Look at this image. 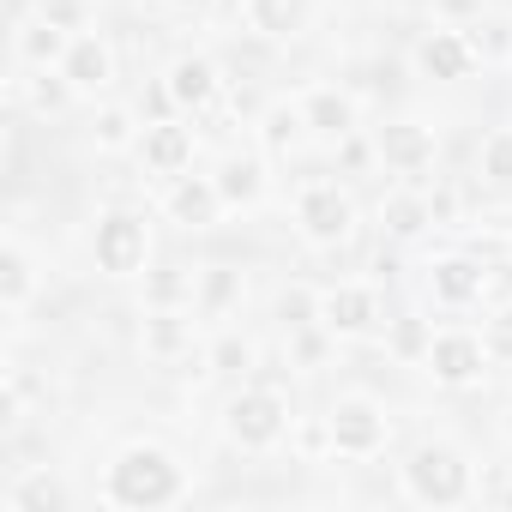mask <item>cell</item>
<instances>
[{
  "instance_id": "1",
  "label": "cell",
  "mask_w": 512,
  "mask_h": 512,
  "mask_svg": "<svg viewBox=\"0 0 512 512\" xmlns=\"http://www.w3.org/2000/svg\"><path fill=\"white\" fill-rule=\"evenodd\" d=\"M109 494H115L121 506H163V500L181 494V470H175L157 446H133V452L115 464Z\"/></svg>"
},
{
  "instance_id": "2",
  "label": "cell",
  "mask_w": 512,
  "mask_h": 512,
  "mask_svg": "<svg viewBox=\"0 0 512 512\" xmlns=\"http://www.w3.org/2000/svg\"><path fill=\"white\" fill-rule=\"evenodd\" d=\"M404 482H410V494H416V500L452 506V500H464L470 470H464V458H458V452H446V446H422V452L404 464Z\"/></svg>"
},
{
  "instance_id": "3",
  "label": "cell",
  "mask_w": 512,
  "mask_h": 512,
  "mask_svg": "<svg viewBox=\"0 0 512 512\" xmlns=\"http://www.w3.org/2000/svg\"><path fill=\"white\" fill-rule=\"evenodd\" d=\"M296 217H302V229H308L314 241H344L350 223H356V211H350V199L338 193V181H308V187L296 193Z\"/></svg>"
},
{
  "instance_id": "4",
  "label": "cell",
  "mask_w": 512,
  "mask_h": 512,
  "mask_svg": "<svg viewBox=\"0 0 512 512\" xmlns=\"http://www.w3.org/2000/svg\"><path fill=\"white\" fill-rule=\"evenodd\" d=\"M229 434L241 446H272L284 434V398L278 392H241L229 404Z\"/></svg>"
},
{
  "instance_id": "5",
  "label": "cell",
  "mask_w": 512,
  "mask_h": 512,
  "mask_svg": "<svg viewBox=\"0 0 512 512\" xmlns=\"http://www.w3.org/2000/svg\"><path fill=\"white\" fill-rule=\"evenodd\" d=\"M97 260H103V272H115V278L139 272V266H145V223L127 217V211L103 217V223H97Z\"/></svg>"
},
{
  "instance_id": "6",
  "label": "cell",
  "mask_w": 512,
  "mask_h": 512,
  "mask_svg": "<svg viewBox=\"0 0 512 512\" xmlns=\"http://www.w3.org/2000/svg\"><path fill=\"white\" fill-rule=\"evenodd\" d=\"M428 368H434L446 386L476 380V374H482V338H470V332H440V338H428Z\"/></svg>"
},
{
  "instance_id": "7",
  "label": "cell",
  "mask_w": 512,
  "mask_h": 512,
  "mask_svg": "<svg viewBox=\"0 0 512 512\" xmlns=\"http://www.w3.org/2000/svg\"><path fill=\"white\" fill-rule=\"evenodd\" d=\"M380 440H386V422H380L374 404L350 398V404L332 410V446H338V452H374Z\"/></svg>"
},
{
  "instance_id": "8",
  "label": "cell",
  "mask_w": 512,
  "mask_h": 512,
  "mask_svg": "<svg viewBox=\"0 0 512 512\" xmlns=\"http://www.w3.org/2000/svg\"><path fill=\"white\" fill-rule=\"evenodd\" d=\"M380 157H386L392 169L416 175L422 163H434V133H428V127H416V121H392V127L380 133Z\"/></svg>"
},
{
  "instance_id": "9",
  "label": "cell",
  "mask_w": 512,
  "mask_h": 512,
  "mask_svg": "<svg viewBox=\"0 0 512 512\" xmlns=\"http://www.w3.org/2000/svg\"><path fill=\"white\" fill-rule=\"evenodd\" d=\"M374 290H362V284H344V290H332L326 302H320V320L332 326V332H368L374 326Z\"/></svg>"
},
{
  "instance_id": "10",
  "label": "cell",
  "mask_w": 512,
  "mask_h": 512,
  "mask_svg": "<svg viewBox=\"0 0 512 512\" xmlns=\"http://www.w3.org/2000/svg\"><path fill=\"white\" fill-rule=\"evenodd\" d=\"M470 61H476V49H470V37H458V31H434V37L422 43V67H428L434 79H464Z\"/></svg>"
},
{
  "instance_id": "11",
  "label": "cell",
  "mask_w": 512,
  "mask_h": 512,
  "mask_svg": "<svg viewBox=\"0 0 512 512\" xmlns=\"http://www.w3.org/2000/svg\"><path fill=\"white\" fill-rule=\"evenodd\" d=\"M109 73H115V61H109V49H103L97 37L73 43V55H67V79H73L79 91H103V85H109Z\"/></svg>"
},
{
  "instance_id": "12",
  "label": "cell",
  "mask_w": 512,
  "mask_h": 512,
  "mask_svg": "<svg viewBox=\"0 0 512 512\" xmlns=\"http://www.w3.org/2000/svg\"><path fill=\"white\" fill-rule=\"evenodd\" d=\"M187 157H193L187 127H151V133H145V163H151L157 175H181Z\"/></svg>"
},
{
  "instance_id": "13",
  "label": "cell",
  "mask_w": 512,
  "mask_h": 512,
  "mask_svg": "<svg viewBox=\"0 0 512 512\" xmlns=\"http://www.w3.org/2000/svg\"><path fill=\"white\" fill-rule=\"evenodd\" d=\"M302 121H308V127H320V133L350 139V127H356V103H350V97H338V91H314V97H308V109H302Z\"/></svg>"
},
{
  "instance_id": "14",
  "label": "cell",
  "mask_w": 512,
  "mask_h": 512,
  "mask_svg": "<svg viewBox=\"0 0 512 512\" xmlns=\"http://www.w3.org/2000/svg\"><path fill=\"white\" fill-rule=\"evenodd\" d=\"M217 205H223V193H217V181H181L175 193H169V211L181 217V223H211L217 217Z\"/></svg>"
},
{
  "instance_id": "15",
  "label": "cell",
  "mask_w": 512,
  "mask_h": 512,
  "mask_svg": "<svg viewBox=\"0 0 512 512\" xmlns=\"http://www.w3.org/2000/svg\"><path fill=\"white\" fill-rule=\"evenodd\" d=\"M434 296L440 302H476L482 296V266H470V260H440L434 266Z\"/></svg>"
},
{
  "instance_id": "16",
  "label": "cell",
  "mask_w": 512,
  "mask_h": 512,
  "mask_svg": "<svg viewBox=\"0 0 512 512\" xmlns=\"http://www.w3.org/2000/svg\"><path fill=\"white\" fill-rule=\"evenodd\" d=\"M260 187H266V169L253 163V157H229L223 175H217V193L229 205H253V199H260Z\"/></svg>"
},
{
  "instance_id": "17",
  "label": "cell",
  "mask_w": 512,
  "mask_h": 512,
  "mask_svg": "<svg viewBox=\"0 0 512 512\" xmlns=\"http://www.w3.org/2000/svg\"><path fill=\"white\" fill-rule=\"evenodd\" d=\"M211 91H217L211 61H175V67H169V97H175V103H205Z\"/></svg>"
},
{
  "instance_id": "18",
  "label": "cell",
  "mask_w": 512,
  "mask_h": 512,
  "mask_svg": "<svg viewBox=\"0 0 512 512\" xmlns=\"http://www.w3.org/2000/svg\"><path fill=\"white\" fill-rule=\"evenodd\" d=\"M253 25L266 37H290L302 25V0H253Z\"/></svg>"
},
{
  "instance_id": "19",
  "label": "cell",
  "mask_w": 512,
  "mask_h": 512,
  "mask_svg": "<svg viewBox=\"0 0 512 512\" xmlns=\"http://www.w3.org/2000/svg\"><path fill=\"white\" fill-rule=\"evenodd\" d=\"M482 175L500 181V187H512V127L488 133V145H482Z\"/></svg>"
},
{
  "instance_id": "20",
  "label": "cell",
  "mask_w": 512,
  "mask_h": 512,
  "mask_svg": "<svg viewBox=\"0 0 512 512\" xmlns=\"http://www.w3.org/2000/svg\"><path fill=\"white\" fill-rule=\"evenodd\" d=\"M422 217H434V211H422L416 199H392V205H386V223H392L398 235H416V229H422Z\"/></svg>"
},
{
  "instance_id": "21",
  "label": "cell",
  "mask_w": 512,
  "mask_h": 512,
  "mask_svg": "<svg viewBox=\"0 0 512 512\" xmlns=\"http://www.w3.org/2000/svg\"><path fill=\"white\" fill-rule=\"evenodd\" d=\"M278 314H284V320H290V326H308V320H314V314H320V302H314V296H308V290H290V296H284V302H278Z\"/></svg>"
},
{
  "instance_id": "22",
  "label": "cell",
  "mask_w": 512,
  "mask_h": 512,
  "mask_svg": "<svg viewBox=\"0 0 512 512\" xmlns=\"http://www.w3.org/2000/svg\"><path fill=\"white\" fill-rule=\"evenodd\" d=\"M229 296H235V278H229V272H211V278H205V302H211V308H223Z\"/></svg>"
},
{
  "instance_id": "23",
  "label": "cell",
  "mask_w": 512,
  "mask_h": 512,
  "mask_svg": "<svg viewBox=\"0 0 512 512\" xmlns=\"http://www.w3.org/2000/svg\"><path fill=\"white\" fill-rule=\"evenodd\" d=\"M247 362H253V350H247V344H223V350H217V368H229V374H241Z\"/></svg>"
},
{
  "instance_id": "24",
  "label": "cell",
  "mask_w": 512,
  "mask_h": 512,
  "mask_svg": "<svg viewBox=\"0 0 512 512\" xmlns=\"http://www.w3.org/2000/svg\"><path fill=\"white\" fill-rule=\"evenodd\" d=\"M151 296H157V302H181V296H193V284H187V278H157Z\"/></svg>"
},
{
  "instance_id": "25",
  "label": "cell",
  "mask_w": 512,
  "mask_h": 512,
  "mask_svg": "<svg viewBox=\"0 0 512 512\" xmlns=\"http://www.w3.org/2000/svg\"><path fill=\"white\" fill-rule=\"evenodd\" d=\"M488 344H494L500 356H512V314H500V320L488 326Z\"/></svg>"
},
{
  "instance_id": "26",
  "label": "cell",
  "mask_w": 512,
  "mask_h": 512,
  "mask_svg": "<svg viewBox=\"0 0 512 512\" xmlns=\"http://www.w3.org/2000/svg\"><path fill=\"white\" fill-rule=\"evenodd\" d=\"M79 19V0H49V25H73Z\"/></svg>"
},
{
  "instance_id": "27",
  "label": "cell",
  "mask_w": 512,
  "mask_h": 512,
  "mask_svg": "<svg viewBox=\"0 0 512 512\" xmlns=\"http://www.w3.org/2000/svg\"><path fill=\"white\" fill-rule=\"evenodd\" d=\"M121 139H127V121H121V115H109V121H103V145H121Z\"/></svg>"
},
{
  "instance_id": "28",
  "label": "cell",
  "mask_w": 512,
  "mask_h": 512,
  "mask_svg": "<svg viewBox=\"0 0 512 512\" xmlns=\"http://www.w3.org/2000/svg\"><path fill=\"white\" fill-rule=\"evenodd\" d=\"M181 7H211V0H181Z\"/></svg>"
},
{
  "instance_id": "29",
  "label": "cell",
  "mask_w": 512,
  "mask_h": 512,
  "mask_svg": "<svg viewBox=\"0 0 512 512\" xmlns=\"http://www.w3.org/2000/svg\"><path fill=\"white\" fill-rule=\"evenodd\" d=\"M217 7H229V13H235V7H241V0H217Z\"/></svg>"
}]
</instances>
